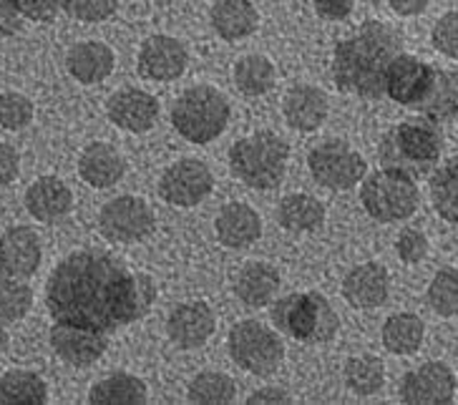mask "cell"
Segmentation results:
<instances>
[{
    "label": "cell",
    "instance_id": "22",
    "mask_svg": "<svg viewBox=\"0 0 458 405\" xmlns=\"http://www.w3.org/2000/svg\"><path fill=\"white\" fill-rule=\"evenodd\" d=\"M114 66H116V54L104 41H79L66 54L68 73L83 86L106 81L114 73Z\"/></svg>",
    "mask_w": 458,
    "mask_h": 405
},
{
    "label": "cell",
    "instance_id": "47",
    "mask_svg": "<svg viewBox=\"0 0 458 405\" xmlns=\"http://www.w3.org/2000/svg\"><path fill=\"white\" fill-rule=\"evenodd\" d=\"M388 5H391L398 15L413 18V15L423 13V11L431 5V0H388Z\"/></svg>",
    "mask_w": 458,
    "mask_h": 405
},
{
    "label": "cell",
    "instance_id": "26",
    "mask_svg": "<svg viewBox=\"0 0 458 405\" xmlns=\"http://www.w3.org/2000/svg\"><path fill=\"white\" fill-rule=\"evenodd\" d=\"M280 272L272 267L270 262H262V259H255V262H247L237 280H234V295L237 300L247 305V308H267L275 302L277 292H280Z\"/></svg>",
    "mask_w": 458,
    "mask_h": 405
},
{
    "label": "cell",
    "instance_id": "7",
    "mask_svg": "<svg viewBox=\"0 0 458 405\" xmlns=\"http://www.w3.org/2000/svg\"><path fill=\"white\" fill-rule=\"evenodd\" d=\"M360 204L365 215L376 222L391 224L403 222L418 212L420 204V190L416 176L398 172V169H380L360 181Z\"/></svg>",
    "mask_w": 458,
    "mask_h": 405
},
{
    "label": "cell",
    "instance_id": "20",
    "mask_svg": "<svg viewBox=\"0 0 458 405\" xmlns=\"http://www.w3.org/2000/svg\"><path fill=\"white\" fill-rule=\"evenodd\" d=\"M215 232L229 249H247L262 237V216L247 202H229L216 215Z\"/></svg>",
    "mask_w": 458,
    "mask_h": 405
},
{
    "label": "cell",
    "instance_id": "34",
    "mask_svg": "<svg viewBox=\"0 0 458 405\" xmlns=\"http://www.w3.org/2000/svg\"><path fill=\"white\" fill-rule=\"evenodd\" d=\"M345 385L360 398H370L386 385V365L376 355H355L345 363Z\"/></svg>",
    "mask_w": 458,
    "mask_h": 405
},
{
    "label": "cell",
    "instance_id": "37",
    "mask_svg": "<svg viewBox=\"0 0 458 405\" xmlns=\"http://www.w3.org/2000/svg\"><path fill=\"white\" fill-rule=\"evenodd\" d=\"M426 300L441 317H458V270H438L433 274Z\"/></svg>",
    "mask_w": 458,
    "mask_h": 405
},
{
    "label": "cell",
    "instance_id": "39",
    "mask_svg": "<svg viewBox=\"0 0 458 405\" xmlns=\"http://www.w3.org/2000/svg\"><path fill=\"white\" fill-rule=\"evenodd\" d=\"M122 0H66V11L71 18L81 23H104L119 11Z\"/></svg>",
    "mask_w": 458,
    "mask_h": 405
},
{
    "label": "cell",
    "instance_id": "33",
    "mask_svg": "<svg viewBox=\"0 0 458 405\" xmlns=\"http://www.w3.org/2000/svg\"><path fill=\"white\" fill-rule=\"evenodd\" d=\"M431 204L441 219L458 224V156L444 162L433 172L431 181Z\"/></svg>",
    "mask_w": 458,
    "mask_h": 405
},
{
    "label": "cell",
    "instance_id": "16",
    "mask_svg": "<svg viewBox=\"0 0 458 405\" xmlns=\"http://www.w3.org/2000/svg\"><path fill=\"white\" fill-rule=\"evenodd\" d=\"M108 122L129 134H147L159 122V101L144 89H119L106 101Z\"/></svg>",
    "mask_w": 458,
    "mask_h": 405
},
{
    "label": "cell",
    "instance_id": "36",
    "mask_svg": "<svg viewBox=\"0 0 458 405\" xmlns=\"http://www.w3.org/2000/svg\"><path fill=\"white\" fill-rule=\"evenodd\" d=\"M33 305V292L21 277H13L0 270V325H11L23 320Z\"/></svg>",
    "mask_w": 458,
    "mask_h": 405
},
{
    "label": "cell",
    "instance_id": "5",
    "mask_svg": "<svg viewBox=\"0 0 458 405\" xmlns=\"http://www.w3.org/2000/svg\"><path fill=\"white\" fill-rule=\"evenodd\" d=\"M290 144L275 131H255L229 147V169L252 190H275L284 179Z\"/></svg>",
    "mask_w": 458,
    "mask_h": 405
},
{
    "label": "cell",
    "instance_id": "4",
    "mask_svg": "<svg viewBox=\"0 0 458 405\" xmlns=\"http://www.w3.org/2000/svg\"><path fill=\"white\" fill-rule=\"evenodd\" d=\"M272 325L287 338L323 345L335 338L340 330V315L330 305V300L320 292H290L284 298H275L270 305Z\"/></svg>",
    "mask_w": 458,
    "mask_h": 405
},
{
    "label": "cell",
    "instance_id": "23",
    "mask_svg": "<svg viewBox=\"0 0 458 405\" xmlns=\"http://www.w3.org/2000/svg\"><path fill=\"white\" fill-rule=\"evenodd\" d=\"M73 194L58 176H41L26 190V209L36 222L54 224L71 212Z\"/></svg>",
    "mask_w": 458,
    "mask_h": 405
},
{
    "label": "cell",
    "instance_id": "18",
    "mask_svg": "<svg viewBox=\"0 0 458 405\" xmlns=\"http://www.w3.org/2000/svg\"><path fill=\"white\" fill-rule=\"evenodd\" d=\"M340 290L355 310H376L391 298V274L377 262H363L343 277Z\"/></svg>",
    "mask_w": 458,
    "mask_h": 405
},
{
    "label": "cell",
    "instance_id": "15",
    "mask_svg": "<svg viewBox=\"0 0 458 405\" xmlns=\"http://www.w3.org/2000/svg\"><path fill=\"white\" fill-rule=\"evenodd\" d=\"M215 310L204 300H189L176 305L166 317V335L179 350H197L204 348L215 335Z\"/></svg>",
    "mask_w": 458,
    "mask_h": 405
},
{
    "label": "cell",
    "instance_id": "10",
    "mask_svg": "<svg viewBox=\"0 0 458 405\" xmlns=\"http://www.w3.org/2000/svg\"><path fill=\"white\" fill-rule=\"evenodd\" d=\"M98 232L108 242L136 244L154 232V209L134 194H122L101 207Z\"/></svg>",
    "mask_w": 458,
    "mask_h": 405
},
{
    "label": "cell",
    "instance_id": "1",
    "mask_svg": "<svg viewBox=\"0 0 458 405\" xmlns=\"http://www.w3.org/2000/svg\"><path fill=\"white\" fill-rule=\"evenodd\" d=\"M157 284L147 272L129 270L119 257L79 249L64 257L46 284V308L55 323L114 333L147 317Z\"/></svg>",
    "mask_w": 458,
    "mask_h": 405
},
{
    "label": "cell",
    "instance_id": "40",
    "mask_svg": "<svg viewBox=\"0 0 458 405\" xmlns=\"http://www.w3.org/2000/svg\"><path fill=\"white\" fill-rule=\"evenodd\" d=\"M433 48L451 61H458V11L444 13L431 30Z\"/></svg>",
    "mask_w": 458,
    "mask_h": 405
},
{
    "label": "cell",
    "instance_id": "48",
    "mask_svg": "<svg viewBox=\"0 0 458 405\" xmlns=\"http://www.w3.org/2000/svg\"><path fill=\"white\" fill-rule=\"evenodd\" d=\"M8 348V333L3 330V325H0V358H3V352Z\"/></svg>",
    "mask_w": 458,
    "mask_h": 405
},
{
    "label": "cell",
    "instance_id": "2",
    "mask_svg": "<svg viewBox=\"0 0 458 405\" xmlns=\"http://www.w3.org/2000/svg\"><path fill=\"white\" fill-rule=\"evenodd\" d=\"M401 54V36L383 21H365L335 46L333 79L343 94L380 98L386 94V71Z\"/></svg>",
    "mask_w": 458,
    "mask_h": 405
},
{
    "label": "cell",
    "instance_id": "46",
    "mask_svg": "<svg viewBox=\"0 0 458 405\" xmlns=\"http://www.w3.org/2000/svg\"><path fill=\"white\" fill-rule=\"evenodd\" d=\"M247 403L252 405H259V403H293V398H290V392L283 391V388H275V385H270V388H259V391H255L250 398H247Z\"/></svg>",
    "mask_w": 458,
    "mask_h": 405
},
{
    "label": "cell",
    "instance_id": "12",
    "mask_svg": "<svg viewBox=\"0 0 458 405\" xmlns=\"http://www.w3.org/2000/svg\"><path fill=\"white\" fill-rule=\"evenodd\" d=\"M189 66V51L174 36H148L139 48V76L154 83L176 81Z\"/></svg>",
    "mask_w": 458,
    "mask_h": 405
},
{
    "label": "cell",
    "instance_id": "8",
    "mask_svg": "<svg viewBox=\"0 0 458 405\" xmlns=\"http://www.w3.org/2000/svg\"><path fill=\"white\" fill-rule=\"evenodd\" d=\"M229 358L242 367L244 373H252L259 378L272 375L284 360V342L259 320H240L229 330L227 338Z\"/></svg>",
    "mask_w": 458,
    "mask_h": 405
},
{
    "label": "cell",
    "instance_id": "28",
    "mask_svg": "<svg viewBox=\"0 0 458 405\" xmlns=\"http://www.w3.org/2000/svg\"><path fill=\"white\" fill-rule=\"evenodd\" d=\"M277 222L283 230L295 232V234L315 232L323 227L325 207L312 194H302V191L287 194L277 207Z\"/></svg>",
    "mask_w": 458,
    "mask_h": 405
},
{
    "label": "cell",
    "instance_id": "45",
    "mask_svg": "<svg viewBox=\"0 0 458 405\" xmlns=\"http://www.w3.org/2000/svg\"><path fill=\"white\" fill-rule=\"evenodd\" d=\"M18 172H21V156H18V151L11 144L0 141V187L13 184Z\"/></svg>",
    "mask_w": 458,
    "mask_h": 405
},
{
    "label": "cell",
    "instance_id": "25",
    "mask_svg": "<svg viewBox=\"0 0 458 405\" xmlns=\"http://www.w3.org/2000/svg\"><path fill=\"white\" fill-rule=\"evenodd\" d=\"M209 26L222 41H242L259 26V11L252 0H215L209 8Z\"/></svg>",
    "mask_w": 458,
    "mask_h": 405
},
{
    "label": "cell",
    "instance_id": "43",
    "mask_svg": "<svg viewBox=\"0 0 458 405\" xmlns=\"http://www.w3.org/2000/svg\"><path fill=\"white\" fill-rule=\"evenodd\" d=\"M26 15L18 11L13 0H0V38H11L23 28Z\"/></svg>",
    "mask_w": 458,
    "mask_h": 405
},
{
    "label": "cell",
    "instance_id": "35",
    "mask_svg": "<svg viewBox=\"0 0 458 405\" xmlns=\"http://www.w3.org/2000/svg\"><path fill=\"white\" fill-rule=\"evenodd\" d=\"M187 398L194 405H227L237 398V383L219 370H204L189 383Z\"/></svg>",
    "mask_w": 458,
    "mask_h": 405
},
{
    "label": "cell",
    "instance_id": "6",
    "mask_svg": "<svg viewBox=\"0 0 458 405\" xmlns=\"http://www.w3.org/2000/svg\"><path fill=\"white\" fill-rule=\"evenodd\" d=\"M232 106L227 96L215 86H191L176 96L172 106V126L176 134L184 136L191 144H209L227 129Z\"/></svg>",
    "mask_w": 458,
    "mask_h": 405
},
{
    "label": "cell",
    "instance_id": "24",
    "mask_svg": "<svg viewBox=\"0 0 458 405\" xmlns=\"http://www.w3.org/2000/svg\"><path fill=\"white\" fill-rule=\"evenodd\" d=\"M79 174L89 187L108 190V187H116L123 179L126 162L116 151V147H111L106 141H94L79 156Z\"/></svg>",
    "mask_w": 458,
    "mask_h": 405
},
{
    "label": "cell",
    "instance_id": "30",
    "mask_svg": "<svg viewBox=\"0 0 458 405\" xmlns=\"http://www.w3.org/2000/svg\"><path fill=\"white\" fill-rule=\"evenodd\" d=\"M380 340L393 355H413L426 340V323L413 312H395L383 325Z\"/></svg>",
    "mask_w": 458,
    "mask_h": 405
},
{
    "label": "cell",
    "instance_id": "21",
    "mask_svg": "<svg viewBox=\"0 0 458 405\" xmlns=\"http://www.w3.org/2000/svg\"><path fill=\"white\" fill-rule=\"evenodd\" d=\"M283 114L287 126H293L295 131L310 134L318 131L330 114V101L327 94L318 86H295L290 89L283 98Z\"/></svg>",
    "mask_w": 458,
    "mask_h": 405
},
{
    "label": "cell",
    "instance_id": "9",
    "mask_svg": "<svg viewBox=\"0 0 458 405\" xmlns=\"http://www.w3.org/2000/svg\"><path fill=\"white\" fill-rule=\"evenodd\" d=\"M308 169L312 179L325 190L348 191L363 181L368 174V162L351 144L330 139L308 154Z\"/></svg>",
    "mask_w": 458,
    "mask_h": 405
},
{
    "label": "cell",
    "instance_id": "44",
    "mask_svg": "<svg viewBox=\"0 0 458 405\" xmlns=\"http://www.w3.org/2000/svg\"><path fill=\"white\" fill-rule=\"evenodd\" d=\"M312 5L325 21H345L355 11V0H312Z\"/></svg>",
    "mask_w": 458,
    "mask_h": 405
},
{
    "label": "cell",
    "instance_id": "14",
    "mask_svg": "<svg viewBox=\"0 0 458 405\" xmlns=\"http://www.w3.org/2000/svg\"><path fill=\"white\" fill-rule=\"evenodd\" d=\"M54 352L71 367L94 365L108 348L106 333L73 323H55L48 333Z\"/></svg>",
    "mask_w": 458,
    "mask_h": 405
},
{
    "label": "cell",
    "instance_id": "41",
    "mask_svg": "<svg viewBox=\"0 0 458 405\" xmlns=\"http://www.w3.org/2000/svg\"><path fill=\"white\" fill-rule=\"evenodd\" d=\"M395 252L398 257L403 259L405 265H418V262H423L428 252H431V244H428V237L423 234L416 227H405L401 234H398V240H395Z\"/></svg>",
    "mask_w": 458,
    "mask_h": 405
},
{
    "label": "cell",
    "instance_id": "17",
    "mask_svg": "<svg viewBox=\"0 0 458 405\" xmlns=\"http://www.w3.org/2000/svg\"><path fill=\"white\" fill-rule=\"evenodd\" d=\"M433 81V66L420 61L418 55L401 54L391 61L386 71V96L401 106H416L426 96Z\"/></svg>",
    "mask_w": 458,
    "mask_h": 405
},
{
    "label": "cell",
    "instance_id": "31",
    "mask_svg": "<svg viewBox=\"0 0 458 405\" xmlns=\"http://www.w3.org/2000/svg\"><path fill=\"white\" fill-rule=\"evenodd\" d=\"M48 385L33 370H5L0 375V405H43Z\"/></svg>",
    "mask_w": 458,
    "mask_h": 405
},
{
    "label": "cell",
    "instance_id": "13",
    "mask_svg": "<svg viewBox=\"0 0 458 405\" xmlns=\"http://www.w3.org/2000/svg\"><path fill=\"white\" fill-rule=\"evenodd\" d=\"M401 401L408 405H444L456 398V375L445 363H423L401 380Z\"/></svg>",
    "mask_w": 458,
    "mask_h": 405
},
{
    "label": "cell",
    "instance_id": "29",
    "mask_svg": "<svg viewBox=\"0 0 458 405\" xmlns=\"http://www.w3.org/2000/svg\"><path fill=\"white\" fill-rule=\"evenodd\" d=\"M147 401V383L131 373H111L89 391V403L94 405H141Z\"/></svg>",
    "mask_w": 458,
    "mask_h": 405
},
{
    "label": "cell",
    "instance_id": "3",
    "mask_svg": "<svg viewBox=\"0 0 458 405\" xmlns=\"http://www.w3.org/2000/svg\"><path fill=\"white\" fill-rule=\"evenodd\" d=\"M441 154L444 134L438 129V122L423 114L393 126L377 147V156L386 169H398L411 176L428 174L441 162Z\"/></svg>",
    "mask_w": 458,
    "mask_h": 405
},
{
    "label": "cell",
    "instance_id": "42",
    "mask_svg": "<svg viewBox=\"0 0 458 405\" xmlns=\"http://www.w3.org/2000/svg\"><path fill=\"white\" fill-rule=\"evenodd\" d=\"M13 3L28 21L36 23H51L66 8V0H13Z\"/></svg>",
    "mask_w": 458,
    "mask_h": 405
},
{
    "label": "cell",
    "instance_id": "32",
    "mask_svg": "<svg viewBox=\"0 0 458 405\" xmlns=\"http://www.w3.org/2000/svg\"><path fill=\"white\" fill-rule=\"evenodd\" d=\"M232 76H234V86L244 96L270 94L277 83V71L272 66L270 58L262 54L242 55L232 68Z\"/></svg>",
    "mask_w": 458,
    "mask_h": 405
},
{
    "label": "cell",
    "instance_id": "11",
    "mask_svg": "<svg viewBox=\"0 0 458 405\" xmlns=\"http://www.w3.org/2000/svg\"><path fill=\"white\" fill-rule=\"evenodd\" d=\"M215 190V174L199 159H179L164 169L159 179V194L172 207H197Z\"/></svg>",
    "mask_w": 458,
    "mask_h": 405
},
{
    "label": "cell",
    "instance_id": "38",
    "mask_svg": "<svg viewBox=\"0 0 458 405\" xmlns=\"http://www.w3.org/2000/svg\"><path fill=\"white\" fill-rule=\"evenodd\" d=\"M33 101L18 91H3L0 94V129L5 131H21L33 122Z\"/></svg>",
    "mask_w": 458,
    "mask_h": 405
},
{
    "label": "cell",
    "instance_id": "27",
    "mask_svg": "<svg viewBox=\"0 0 458 405\" xmlns=\"http://www.w3.org/2000/svg\"><path fill=\"white\" fill-rule=\"evenodd\" d=\"M433 122H451L458 116V71L433 68V81L426 96L413 106Z\"/></svg>",
    "mask_w": 458,
    "mask_h": 405
},
{
    "label": "cell",
    "instance_id": "19",
    "mask_svg": "<svg viewBox=\"0 0 458 405\" xmlns=\"http://www.w3.org/2000/svg\"><path fill=\"white\" fill-rule=\"evenodd\" d=\"M41 240L30 227H11L0 234V270L13 277H30L41 267Z\"/></svg>",
    "mask_w": 458,
    "mask_h": 405
}]
</instances>
